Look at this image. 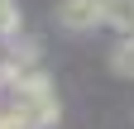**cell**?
<instances>
[{"instance_id": "obj_1", "label": "cell", "mask_w": 134, "mask_h": 129, "mask_svg": "<svg viewBox=\"0 0 134 129\" xmlns=\"http://www.w3.org/2000/svg\"><path fill=\"white\" fill-rule=\"evenodd\" d=\"M10 110H19L29 129H48V124H58V115H62V105H58V96H53V81H48L43 72H29L24 81H14Z\"/></svg>"}, {"instance_id": "obj_2", "label": "cell", "mask_w": 134, "mask_h": 129, "mask_svg": "<svg viewBox=\"0 0 134 129\" xmlns=\"http://www.w3.org/2000/svg\"><path fill=\"white\" fill-rule=\"evenodd\" d=\"M58 19L72 34H86L100 24V0H58Z\"/></svg>"}, {"instance_id": "obj_3", "label": "cell", "mask_w": 134, "mask_h": 129, "mask_svg": "<svg viewBox=\"0 0 134 129\" xmlns=\"http://www.w3.org/2000/svg\"><path fill=\"white\" fill-rule=\"evenodd\" d=\"M100 24L134 34V0H100Z\"/></svg>"}, {"instance_id": "obj_4", "label": "cell", "mask_w": 134, "mask_h": 129, "mask_svg": "<svg viewBox=\"0 0 134 129\" xmlns=\"http://www.w3.org/2000/svg\"><path fill=\"white\" fill-rule=\"evenodd\" d=\"M110 67L120 72V77H134V34H125L120 43H115V53H110Z\"/></svg>"}, {"instance_id": "obj_5", "label": "cell", "mask_w": 134, "mask_h": 129, "mask_svg": "<svg viewBox=\"0 0 134 129\" xmlns=\"http://www.w3.org/2000/svg\"><path fill=\"white\" fill-rule=\"evenodd\" d=\"M19 34V10H14V0H0V38Z\"/></svg>"}]
</instances>
